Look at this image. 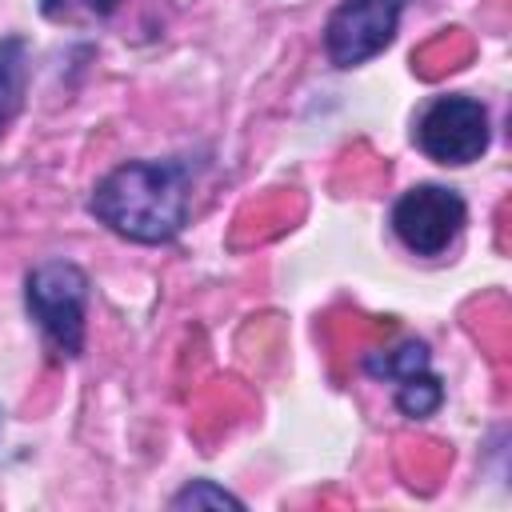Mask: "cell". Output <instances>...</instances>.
Masks as SVG:
<instances>
[{
  "instance_id": "3",
  "label": "cell",
  "mask_w": 512,
  "mask_h": 512,
  "mask_svg": "<svg viewBox=\"0 0 512 512\" xmlns=\"http://www.w3.org/2000/svg\"><path fill=\"white\" fill-rule=\"evenodd\" d=\"M412 140L428 160L444 168H464L488 152L492 116L476 96H464V92L432 96L412 124Z\"/></svg>"
},
{
  "instance_id": "7",
  "label": "cell",
  "mask_w": 512,
  "mask_h": 512,
  "mask_svg": "<svg viewBox=\"0 0 512 512\" xmlns=\"http://www.w3.org/2000/svg\"><path fill=\"white\" fill-rule=\"evenodd\" d=\"M424 368H432V352L424 340H400L396 348H376L364 356V372L384 384H400Z\"/></svg>"
},
{
  "instance_id": "2",
  "label": "cell",
  "mask_w": 512,
  "mask_h": 512,
  "mask_svg": "<svg viewBox=\"0 0 512 512\" xmlns=\"http://www.w3.org/2000/svg\"><path fill=\"white\" fill-rule=\"evenodd\" d=\"M88 272L76 260H40L24 276V312L40 328L44 344L60 360H76L84 352V316H88Z\"/></svg>"
},
{
  "instance_id": "1",
  "label": "cell",
  "mask_w": 512,
  "mask_h": 512,
  "mask_svg": "<svg viewBox=\"0 0 512 512\" xmlns=\"http://www.w3.org/2000/svg\"><path fill=\"white\" fill-rule=\"evenodd\" d=\"M204 160L164 156V160H124L100 176L88 192V212L108 232L132 244H168L184 232L192 216V188Z\"/></svg>"
},
{
  "instance_id": "5",
  "label": "cell",
  "mask_w": 512,
  "mask_h": 512,
  "mask_svg": "<svg viewBox=\"0 0 512 512\" xmlns=\"http://www.w3.org/2000/svg\"><path fill=\"white\" fill-rule=\"evenodd\" d=\"M408 0H340L324 20V56L336 68H360L380 56L400 28Z\"/></svg>"
},
{
  "instance_id": "10",
  "label": "cell",
  "mask_w": 512,
  "mask_h": 512,
  "mask_svg": "<svg viewBox=\"0 0 512 512\" xmlns=\"http://www.w3.org/2000/svg\"><path fill=\"white\" fill-rule=\"evenodd\" d=\"M116 0H40L44 20L52 24H80V20H104L112 16Z\"/></svg>"
},
{
  "instance_id": "6",
  "label": "cell",
  "mask_w": 512,
  "mask_h": 512,
  "mask_svg": "<svg viewBox=\"0 0 512 512\" xmlns=\"http://www.w3.org/2000/svg\"><path fill=\"white\" fill-rule=\"evenodd\" d=\"M24 92H28V40L0 36V140L20 116Z\"/></svg>"
},
{
  "instance_id": "4",
  "label": "cell",
  "mask_w": 512,
  "mask_h": 512,
  "mask_svg": "<svg viewBox=\"0 0 512 512\" xmlns=\"http://www.w3.org/2000/svg\"><path fill=\"white\" fill-rule=\"evenodd\" d=\"M388 224H392V236L412 256L432 260V256H444L460 240L468 224V204L448 184H412L408 192L396 196Z\"/></svg>"
},
{
  "instance_id": "8",
  "label": "cell",
  "mask_w": 512,
  "mask_h": 512,
  "mask_svg": "<svg viewBox=\"0 0 512 512\" xmlns=\"http://www.w3.org/2000/svg\"><path fill=\"white\" fill-rule=\"evenodd\" d=\"M392 404H396L400 416H408V420H428V416H436L440 404H444V384H440V376H436L432 368H424V372H416V376H408V380L396 384Z\"/></svg>"
},
{
  "instance_id": "9",
  "label": "cell",
  "mask_w": 512,
  "mask_h": 512,
  "mask_svg": "<svg viewBox=\"0 0 512 512\" xmlns=\"http://www.w3.org/2000/svg\"><path fill=\"white\" fill-rule=\"evenodd\" d=\"M172 508H244V500L236 496V492H228L224 484H216V480H188L172 500H168Z\"/></svg>"
}]
</instances>
